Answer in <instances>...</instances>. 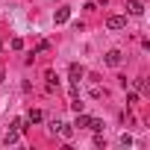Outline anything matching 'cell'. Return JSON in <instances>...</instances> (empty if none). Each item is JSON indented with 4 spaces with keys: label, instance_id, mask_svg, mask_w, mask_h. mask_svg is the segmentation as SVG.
Instances as JSON below:
<instances>
[{
    "label": "cell",
    "instance_id": "8fae6325",
    "mask_svg": "<svg viewBox=\"0 0 150 150\" xmlns=\"http://www.w3.org/2000/svg\"><path fill=\"white\" fill-rule=\"evenodd\" d=\"M18 135H21L18 129H9V132H6V144H15V141H18Z\"/></svg>",
    "mask_w": 150,
    "mask_h": 150
},
{
    "label": "cell",
    "instance_id": "7c38bea8",
    "mask_svg": "<svg viewBox=\"0 0 150 150\" xmlns=\"http://www.w3.org/2000/svg\"><path fill=\"white\" fill-rule=\"evenodd\" d=\"M132 88H135V91H144L147 83H144V80H132Z\"/></svg>",
    "mask_w": 150,
    "mask_h": 150
},
{
    "label": "cell",
    "instance_id": "8992f818",
    "mask_svg": "<svg viewBox=\"0 0 150 150\" xmlns=\"http://www.w3.org/2000/svg\"><path fill=\"white\" fill-rule=\"evenodd\" d=\"M44 80H47V91H56V88H59V80H56V74H53V71H47V77H44Z\"/></svg>",
    "mask_w": 150,
    "mask_h": 150
},
{
    "label": "cell",
    "instance_id": "277c9868",
    "mask_svg": "<svg viewBox=\"0 0 150 150\" xmlns=\"http://www.w3.org/2000/svg\"><path fill=\"white\" fill-rule=\"evenodd\" d=\"M127 12L138 18V15H144V3H141V0H129V3H127Z\"/></svg>",
    "mask_w": 150,
    "mask_h": 150
},
{
    "label": "cell",
    "instance_id": "30bf717a",
    "mask_svg": "<svg viewBox=\"0 0 150 150\" xmlns=\"http://www.w3.org/2000/svg\"><path fill=\"white\" fill-rule=\"evenodd\" d=\"M12 129H18V132H27V118H18V121H12Z\"/></svg>",
    "mask_w": 150,
    "mask_h": 150
},
{
    "label": "cell",
    "instance_id": "7a4b0ae2",
    "mask_svg": "<svg viewBox=\"0 0 150 150\" xmlns=\"http://www.w3.org/2000/svg\"><path fill=\"white\" fill-rule=\"evenodd\" d=\"M83 77H86V68L74 62V65H71V83H74V86H80V80H83Z\"/></svg>",
    "mask_w": 150,
    "mask_h": 150
},
{
    "label": "cell",
    "instance_id": "ba28073f",
    "mask_svg": "<svg viewBox=\"0 0 150 150\" xmlns=\"http://www.w3.org/2000/svg\"><path fill=\"white\" fill-rule=\"evenodd\" d=\"M74 127H77V129H86V127H88V115L77 112V121H74Z\"/></svg>",
    "mask_w": 150,
    "mask_h": 150
},
{
    "label": "cell",
    "instance_id": "9a60e30c",
    "mask_svg": "<svg viewBox=\"0 0 150 150\" xmlns=\"http://www.w3.org/2000/svg\"><path fill=\"white\" fill-rule=\"evenodd\" d=\"M71 109H74V112H83V103H80L77 97H74V100H71Z\"/></svg>",
    "mask_w": 150,
    "mask_h": 150
},
{
    "label": "cell",
    "instance_id": "52a82bcc",
    "mask_svg": "<svg viewBox=\"0 0 150 150\" xmlns=\"http://www.w3.org/2000/svg\"><path fill=\"white\" fill-rule=\"evenodd\" d=\"M41 118H44V115H41V109H30V112H27V124H38Z\"/></svg>",
    "mask_w": 150,
    "mask_h": 150
},
{
    "label": "cell",
    "instance_id": "6da1fadb",
    "mask_svg": "<svg viewBox=\"0 0 150 150\" xmlns=\"http://www.w3.org/2000/svg\"><path fill=\"white\" fill-rule=\"evenodd\" d=\"M106 27H109L112 33H118V30L127 27V18H124V15H109V18H106Z\"/></svg>",
    "mask_w": 150,
    "mask_h": 150
},
{
    "label": "cell",
    "instance_id": "5b68a950",
    "mask_svg": "<svg viewBox=\"0 0 150 150\" xmlns=\"http://www.w3.org/2000/svg\"><path fill=\"white\" fill-rule=\"evenodd\" d=\"M53 21H56V24H68V21H71V9H68V6H62V9H56V15H53Z\"/></svg>",
    "mask_w": 150,
    "mask_h": 150
},
{
    "label": "cell",
    "instance_id": "2e32d148",
    "mask_svg": "<svg viewBox=\"0 0 150 150\" xmlns=\"http://www.w3.org/2000/svg\"><path fill=\"white\" fill-rule=\"evenodd\" d=\"M0 83H3V71H0Z\"/></svg>",
    "mask_w": 150,
    "mask_h": 150
},
{
    "label": "cell",
    "instance_id": "5bb4252c",
    "mask_svg": "<svg viewBox=\"0 0 150 150\" xmlns=\"http://www.w3.org/2000/svg\"><path fill=\"white\" fill-rule=\"evenodd\" d=\"M121 144H124V147H132V135L124 132V135H121Z\"/></svg>",
    "mask_w": 150,
    "mask_h": 150
},
{
    "label": "cell",
    "instance_id": "9c48e42d",
    "mask_svg": "<svg viewBox=\"0 0 150 150\" xmlns=\"http://www.w3.org/2000/svg\"><path fill=\"white\" fill-rule=\"evenodd\" d=\"M88 129H94V132H103V121H100V118H88Z\"/></svg>",
    "mask_w": 150,
    "mask_h": 150
},
{
    "label": "cell",
    "instance_id": "4fadbf2b",
    "mask_svg": "<svg viewBox=\"0 0 150 150\" xmlns=\"http://www.w3.org/2000/svg\"><path fill=\"white\" fill-rule=\"evenodd\" d=\"M94 147H106V138H103V135H100V132H97V135H94Z\"/></svg>",
    "mask_w": 150,
    "mask_h": 150
},
{
    "label": "cell",
    "instance_id": "3957f363",
    "mask_svg": "<svg viewBox=\"0 0 150 150\" xmlns=\"http://www.w3.org/2000/svg\"><path fill=\"white\" fill-rule=\"evenodd\" d=\"M121 62H124V53H121V50H109V53H106V65H109V68H118Z\"/></svg>",
    "mask_w": 150,
    "mask_h": 150
}]
</instances>
